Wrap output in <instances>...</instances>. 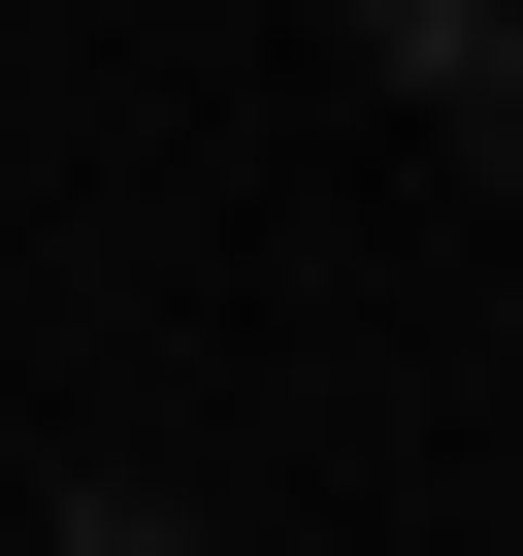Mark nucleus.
<instances>
[{
	"mask_svg": "<svg viewBox=\"0 0 523 556\" xmlns=\"http://www.w3.org/2000/svg\"><path fill=\"white\" fill-rule=\"evenodd\" d=\"M328 66H360V99H425V131H458V99H490V66H523V0H328Z\"/></svg>",
	"mask_w": 523,
	"mask_h": 556,
	"instance_id": "obj_1",
	"label": "nucleus"
},
{
	"mask_svg": "<svg viewBox=\"0 0 523 556\" xmlns=\"http://www.w3.org/2000/svg\"><path fill=\"white\" fill-rule=\"evenodd\" d=\"M458 164H490V197H523V66H490V99H458Z\"/></svg>",
	"mask_w": 523,
	"mask_h": 556,
	"instance_id": "obj_2",
	"label": "nucleus"
}]
</instances>
